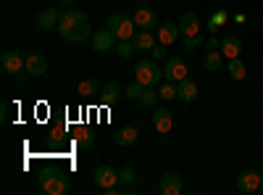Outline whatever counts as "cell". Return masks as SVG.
Wrapping results in <instances>:
<instances>
[{"mask_svg":"<svg viewBox=\"0 0 263 195\" xmlns=\"http://www.w3.org/2000/svg\"><path fill=\"white\" fill-rule=\"evenodd\" d=\"M227 72H229V77H232V79H242V77L248 74L242 58H232V61H229V66H227Z\"/></svg>","mask_w":263,"mask_h":195,"instance_id":"cell-25","label":"cell"},{"mask_svg":"<svg viewBox=\"0 0 263 195\" xmlns=\"http://www.w3.org/2000/svg\"><path fill=\"white\" fill-rule=\"evenodd\" d=\"M156 34L147 32V29H137L135 37H132V45H135V50H153L156 48Z\"/></svg>","mask_w":263,"mask_h":195,"instance_id":"cell-15","label":"cell"},{"mask_svg":"<svg viewBox=\"0 0 263 195\" xmlns=\"http://www.w3.org/2000/svg\"><path fill=\"white\" fill-rule=\"evenodd\" d=\"M158 190H161L163 195H182V190H184L182 174H177V171H168V174H163L161 182H158Z\"/></svg>","mask_w":263,"mask_h":195,"instance_id":"cell-9","label":"cell"},{"mask_svg":"<svg viewBox=\"0 0 263 195\" xmlns=\"http://www.w3.org/2000/svg\"><path fill=\"white\" fill-rule=\"evenodd\" d=\"M105 29H111V34L116 40H132L135 32H137V24H135V19H129L126 13H114L111 19H108Z\"/></svg>","mask_w":263,"mask_h":195,"instance_id":"cell-4","label":"cell"},{"mask_svg":"<svg viewBox=\"0 0 263 195\" xmlns=\"http://www.w3.org/2000/svg\"><path fill=\"white\" fill-rule=\"evenodd\" d=\"M135 24H137V29H158V13L153 11V8H137L135 11Z\"/></svg>","mask_w":263,"mask_h":195,"instance_id":"cell-12","label":"cell"},{"mask_svg":"<svg viewBox=\"0 0 263 195\" xmlns=\"http://www.w3.org/2000/svg\"><path fill=\"white\" fill-rule=\"evenodd\" d=\"M153 127H156L158 135H168L174 127V114L168 108H153Z\"/></svg>","mask_w":263,"mask_h":195,"instance_id":"cell-10","label":"cell"},{"mask_svg":"<svg viewBox=\"0 0 263 195\" xmlns=\"http://www.w3.org/2000/svg\"><path fill=\"white\" fill-rule=\"evenodd\" d=\"M258 192H260V195H263V174H260V190H258Z\"/></svg>","mask_w":263,"mask_h":195,"instance_id":"cell-35","label":"cell"},{"mask_svg":"<svg viewBox=\"0 0 263 195\" xmlns=\"http://www.w3.org/2000/svg\"><path fill=\"white\" fill-rule=\"evenodd\" d=\"M135 74H137V82H142L145 87H158L161 79H163V69L158 66V61H153V58H142L135 66Z\"/></svg>","mask_w":263,"mask_h":195,"instance_id":"cell-3","label":"cell"},{"mask_svg":"<svg viewBox=\"0 0 263 195\" xmlns=\"http://www.w3.org/2000/svg\"><path fill=\"white\" fill-rule=\"evenodd\" d=\"M0 66H3L6 74H18L27 69V56H21L18 50H6L0 56Z\"/></svg>","mask_w":263,"mask_h":195,"instance_id":"cell-6","label":"cell"},{"mask_svg":"<svg viewBox=\"0 0 263 195\" xmlns=\"http://www.w3.org/2000/svg\"><path fill=\"white\" fill-rule=\"evenodd\" d=\"M158 95L163 100H174V98H179V90H177V82H163L161 87H158Z\"/></svg>","mask_w":263,"mask_h":195,"instance_id":"cell-26","label":"cell"},{"mask_svg":"<svg viewBox=\"0 0 263 195\" xmlns=\"http://www.w3.org/2000/svg\"><path fill=\"white\" fill-rule=\"evenodd\" d=\"M24 72H29L32 77L45 74V72H48V61H45V56H40V53L27 56V69H24Z\"/></svg>","mask_w":263,"mask_h":195,"instance_id":"cell-20","label":"cell"},{"mask_svg":"<svg viewBox=\"0 0 263 195\" xmlns=\"http://www.w3.org/2000/svg\"><path fill=\"white\" fill-rule=\"evenodd\" d=\"M119 180H121V185H132V182L137 180V174H135V169H132V166H124V169L119 171Z\"/></svg>","mask_w":263,"mask_h":195,"instance_id":"cell-31","label":"cell"},{"mask_svg":"<svg viewBox=\"0 0 263 195\" xmlns=\"http://www.w3.org/2000/svg\"><path fill=\"white\" fill-rule=\"evenodd\" d=\"M177 90H179V100L182 103H192V100H197V95H200V90H197V84L192 79L177 82Z\"/></svg>","mask_w":263,"mask_h":195,"instance_id":"cell-18","label":"cell"},{"mask_svg":"<svg viewBox=\"0 0 263 195\" xmlns=\"http://www.w3.org/2000/svg\"><path fill=\"white\" fill-rule=\"evenodd\" d=\"M179 34H182V29H179V24H174V21H163V24L158 27V42H161V45H174V42H177L179 40Z\"/></svg>","mask_w":263,"mask_h":195,"instance_id":"cell-13","label":"cell"},{"mask_svg":"<svg viewBox=\"0 0 263 195\" xmlns=\"http://www.w3.org/2000/svg\"><path fill=\"white\" fill-rule=\"evenodd\" d=\"M187 66H184V58H179V56H174V58H168L166 61V66H163V77L168 79V82H182V79H187Z\"/></svg>","mask_w":263,"mask_h":195,"instance_id":"cell-8","label":"cell"},{"mask_svg":"<svg viewBox=\"0 0 263 195\" xmlns=\"http://www.w3.org/2000/svg\"><path fill=\"white\" fill-rule=\"evenodd\" d=\"M79 95L82 98H95V95H100V84H98V79H84V82H79Z\"/></svg>","mask_w":263,"mask_h":195,"instance_id":"cell-23","label":"cell"},{"mask_svg":"<svg viewBox=\"0 0 263 195\" xmlns=\"http://www.w3.org/2000/svg\"><path fill=\"white\" fill-rule=\"evenodd\" d=\"M205 45H208V50H218V48H221V40H216V37H211V40L205 42Z\"/></svg>","mask_w":263,"mask_h":195,"instance_id":"cell-33","label":"cell"},{"mask_svg":"<svg viewBox=\"0 0 263 195\" xmlns=\"http://www.w3.org/2000/svg\"><path fill=\"white\" fill-rule=\"evenodd\" d=\"M179 29H182L184 37L200 34V19H197V13H182V19H179Z\"/></svg>","mask_w":263,"mask_h":195,"instance_id":"cell-16","label":"cell"},{"mask_svg":"<svg viewBox=\"0 0 263 195\" xmlns=\"http://www.w3.org/2000/svg\"><path fill=\"white\" fill-rule=\"evenodd\" d=\"M221 63H224L221 50H208L205 58H203V69L205 72H218V69H221Z\"/></svg>","mask_w":263,"mask_h":195,"instance_id":"cell-22","label":"cell"},{"mask_svg":"<svg viewBox=\"0 0 263 195\" xmlns=\"http://www.w3.org/2000/svg\"><path fill=\"white\" fill-rule=\"evenodd\" d=\"M40 190L45 192V195H66V192H71V180L63 174V171H42V177H40Z\"/></svg>","mask_w":263,"mask_h":195,"instance_id":"cell-2","label":"cell"},{"mask_svg":"<svg viewBox=\"0 0 263 195\" xmlns=\"http://www.w3.org/2000/svg\"><path fill=\"white\" fill-rule=\"evenodd\" d=\"M116 42H119V40L111 34V29H98V32H92V50H98V53L114 50Z\"/></svg>","mask_w":263,"mask_h":195,"instance_id":"cell-11","label":"cell"},{"mask_svg":"<svg viewBox=\"0 0 263 195\" xmlns=\"http://www.w3.org/2000/svg\"><path fill=\"white\" fill-rule=\"evenodd\" d=\"M74 143H77L79 148H84V150H90V148L95 145V135H92L87 127H82L79 132H77V137H74Z\"/></svg>","mask_w":263,"mask_h":195,"instance_id":"cell-24","label":"cell"},{"mask_svg":"<svg viewBox=\"0 0 263 195\" xmlns=\"http://www.w3.org/2000/svg\"><path fill=\"white\" fill-rule=\"evenodd\" d=\"M239 53H242V40H239V37H224L221 40V56H227L229 61L232 58H239Z\"/></svg>","mask_w":263,"mask_h":195,"instance_id":"cell-19","label":"cell"},{"mask_svg":"<svg viewBox=\"0 0 263 195\" xmlns=\"http://www.w3.org/2000/svg\"><path fill=\"white\" fill-rule=\"evenodd\" d=\"M58 32L66 42H84L87 37H92L90 16L79 8H66L58 21Z\"/></svg>","mask_w":263,"mask_h":195,"instance_id":"cell-1","label":"cell"},{"mask_svg":"<svg viewBox=\"0 0 263 195\" xmlns=\"http://www.w3.org/2000/svg\"><path fill=\"white\" fill-rule=\"evenodd\" d=\"M142 93H145V84H142V82H132L129 87L124 90V95H126L129 100H140V98H142Z\"/></svg>","mask_w":263,"mask_h":195,"instance_id":"cell-28","label":"cell"},{"mask_svg":"<svg viewBox=\"0 0 263 195\" xmlns=\"http://www.w3.org/2000/svg\"><path fill=\"white\" fill-rule=\"evenodd\" d=\"M58 8H74V0H58Z\"/></svg>","mask_w":263,"mask_h":195,"instance_id":"cell-34","label":"cell"},{"mask_svg":"<svg viewBox=\"0 0 263 195\" xmlns=\"http://www.w3.org/2000/svg\"><path fill=\"white\" fill-rule=\"evenodd\" d=\"M163 48H166V45H161V42H158V45L150 50V53H153V61H163V56H166V50H163Z\"/></svg>","mask_w":263,"mask_h":195,"instance_id":"cell-32","label":"cell"},{"mask_svg":"<svg viewBox=\"0 0 263 195\" xmlns=\"http://www.w3.org/2000/svg\"><path fill=\"white\" fill-rule=\"evenodd\" d=\"M161 95H158V90H153V87H145V93H142V105L145 108H156V100H158Z\"/></svg>","mask_w":263,"mask_h":195,"instance_id":"cell-30","label":"cell"},{"mask_svg":"<svg viewBox=\"0 0 263 195\" xmlns=\"http://www.w3.org/2000/svg\"><path fill=\"white\" fill-rule=\"evenodd\" d=\"M200 45H203V34H192V37H184L182 50H184V53H195Z\"/></svg>","mask_w":263,"mask_h":195,"instance_id":"cell-29","label":"cell"},{"mask_svg":"<svg viewBox=\"0 0 263 195\" xmlns=\"http://www.w3.org/2000/svg\"><path fill=\"white\" fill-rule=\"evenodd\" d=\"M140 140V132H137V127H121L119 132L114 135V143L121 145V148H129V145H135Z\"/></svg>","mask_w":263,"mask_h":195,"instance_id":"cell-17","label":"cell"},{"mask_svg":"<svg viewBox=\"0 0 263 195\" xmlns=\"http://www.w3.org/2000/svg\"><path fill=\"white\" fill-rule=\"evenodd\" d=\"M237 190L242 192V195H253L260 190V174H255V171L245 169V171H239L237 174Z\"/></svg>","mask_w":263,"mask_h":195,"instance_id":"cell-7","label":"cell"},{"mask_svg":"<svg viewBox=\"0 0 263 195\" xmlns=\"http://www.w3.org/2000/svg\"><path fill=\"white\" fill-rule=\"evenodd\" d=\"M156 3H163V0H156Z\"/></svg>","mask_w":263,"mask_h":195,"instance_id":"cell-36","label":"cell"},{"mask_svg":"<svg viewBox=\"0 0 263 195\" xmlns=\"http://www.w3.org/2000/svg\"><path fill=\"white\" fill-rule=\"evenodd\" d=\"M116 53H119L121 61H126V58L135 56V45H132V40H119V42H116Z\"/></svg>","mask_w":263,"mask_h":195,"instance_id":"cell-27","label":"cell"},{"mask_svg":"<svg viewBox=\"0 0 263 195\" xmlns=\"http://www.w3.org/2000/svg\"><path fill=\"white\" fill-rule=\"evenodd\" d=\"M58 21H61L58 11H55V8H45V11H40V13H37L34 24H37L40 32H48V29H55V27H58Z\"/></svg>","mask_w":263,"mask_h":195,"instance_id":"cell-14","label":"cell"},{"mask_svg":"<svg viewBox=\"0 0 263 195\" xmlns=\"http://www.w3.org/2000/svg\"><path fill=\"white\" fill-rule=\"evenodd\" d=\"M119 98H121V87H119L116 82H108V84H103V87H100V103L103 105H114Z\"/></svg>","mask_w":263,"mask_h":195,"instance_id":"cell-21","label":"cell"},{"mask_svg":"<svg viewBox=\"0 0 263 195\" xmlns=\"http://www.w3.org/2000/svg\"><path fill=\"white\" fill-rule=\"evenodd\" d=\"M92 180H95V185L100 187V190H111V187H116L121 180H119V171L114 169V166H108V164H100L95 171H92Z\"/></svg>","mask_w":263,"mask_h":195,"instance_id":"cell-5","label":"cell"}]
</instances>
